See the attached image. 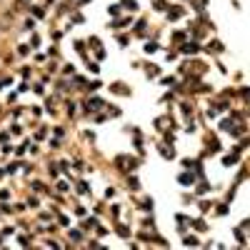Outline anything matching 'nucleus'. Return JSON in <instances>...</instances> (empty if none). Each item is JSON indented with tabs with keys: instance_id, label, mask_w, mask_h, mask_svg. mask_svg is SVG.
<instances>
[{
	"instance_id": "1",
	"label": "nucleus",
	"mask_w": 250,
	"mask_h": 250,
	"mask_svg": "<svg viewBox=\"0 0 250 250\" xmlns=\"http://www.w3.org/2000/svg\"><path fill=\"white\" fill-rule=\"evenodd\" d=\"M180 183H183V185H190L193 183V175H180Z\"/></svg>"
}]
</instances>
